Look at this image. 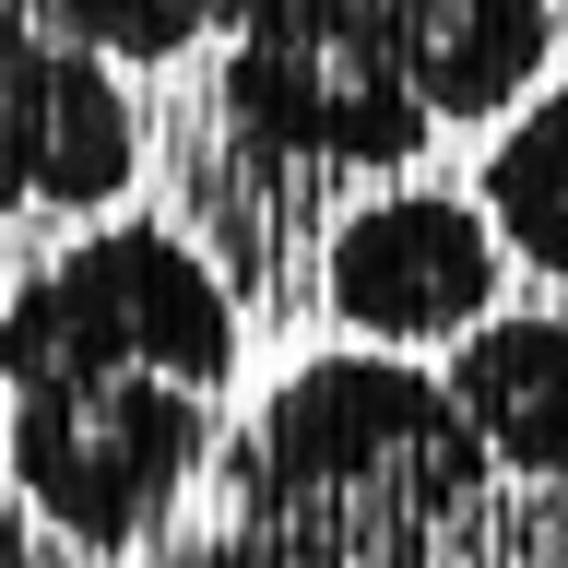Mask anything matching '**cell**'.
Listing matches in <instances>:
<instances>
[{"mask_svg":"<svg viewBox=\"0 0 568 568\" xmlns=\"http://www.w3.org/2000/svg\"><path fill=\"white\" fill-rule=\"evenodd\" d=\"M225 509H367L450 545L486 509V438L462 426L438 367H403L390 344L308 355L261 390V415L225 450Z\"/></svg>","mask_w":568,"mask_h":568,"instance_id":"obj_2","label":"cell"},{"mask_svg":"<svg viewBox=\"0 0 568 568\" xmlns=\"http://www.w3.org/2000/svg\"><path fill=\"white\" fill-rule=\"evenodd\" d=\"M237 296L178 225H95L0 284V474L71 557H142L202 486Z\"/></svg>","mask_w":568,"mask_h":568,"instance_id":"obj_1","label":"cell"},{"mask_svg":"<svg viewBox=\"0 0 568 568\" xmlns=\"http://www.w3.org/2000/svg\"><path fill=\"white\" fill-rule=\"evenodd\" d=\"M142 166L131 95L95 48L24 24L0 0V202L12 213H106Z\"/></svg>","mask_w":568,"mask_h":568,"instance_id":"obj_5","label":"cell"},{"mask_svg":"<svg viewBox=\"0 0 568 568\" xmlns=\"http://www.w3.org/2000/svg\"><path fill=\"white\" fill-rule=\"evenodd\" d=\"M119 568H213V545H142V557H119Z\"/></svg>","mask_w":568,"mask_h":568,"instance_id":"obj_12","label":"cell"},{"mask_svg":"<svg viewBox=\"0 0 568 568\" xmlns=\"http://www.w3.org/2000/svg\"><path fill=\"white\" fill-rule=\"evenodd\" d=\"M12 12L71 36V48H95L106 71H154V60H178L202 36V0H12Z\"/></svg>","mask_w":568,"mask_h":568,"instance_id":"obj_10","label":"cell"},{"mask_svg":"<svg viewBox=\"0 0 568 568\" xmlns=\"http://www.w3.org/2000/svg\"><path fill=\"white\" fill-rule=\"evenodd\" d=\"M486 225L509 261H532L545 284H568V83H532L521 106H509V131L486 142Z\"/></svg>","mask_w":568,"mask_h":568,"instance_id":"obj_8","label":"cell"},{"mask_svg":"<svg viewBox=\"0 0 568 568\" xmlns=\"http://www.w3.org/2000/svg\"><path fill=\"white\" fill-rule=\"evenodd\" d=\"M320 284H332L344 332H367L390 355L403 344H462L497 308V225L462 190H379V202H355L332 225Z\"/></svg>","mask_w":568,"mask_h":568,"instance_id":"obj_4","label":"cell"},{"mask_svg":"<svg viewBox=\"0 0 568 568\" xmlns=\"http://www.w3.org/2000/svg\"><path fill=\"white\" fill-rule=\"evenodd\" d=\"M450 403L462 426L486 438L497 474H532V486H568V320L545 308H486L450 344Z\"/></svg>","mask_w":568,"mask_h":568,"instance_id":"obj_6","label":"cell"},{"mask_svg":"<svg viewBox=\"0 0 568 568\" xmlns=\"http://www.w3.org/2000/svg\"><path fill=\"white\" fill-rule=\"evenodd\" d=\"M0 237H12V202H0Z\"/></svg>","mask_w":568,"mask_h":568,"instance_id":"obj_14","label":"cell"},{"mask_svg":"<svg viewBox=\"0 0 568 568\" xmlns=\"http://www.w3.org/2000/svg\"><path fill=\"white\" fill-rule=\"evenodd\" d=\"M248 12H273V0H202V24H225V36H237Z\"/></svg>","mask_w":568,"mask_h":568,"instance_id":"obj_13","label":"cell"},{"mask_svg":"<svg viewBox=\"0 0 568 568\" xmlns=\"http://www.w3.org/2000/svg\"><path fill=\"white\" fill-rule=\"evenodd\" d=\"M0 568H48V545H36V509L12 497V474H0Z\"/></svg>","mask_w":568,"mask_h":568,"instance_id":"obj_11","label":"cell"},{"mask_svg":"<svg viewBox=\"0 0 568 568\" xmlns=\"http://www.w3.org/2000/svg\"><path fill=\"white\" fill-rule=\"evenodd\" d=\"M426 119H509L557 60V0H379Z\"/></svg>","mask_w":568,"mask_h":568,"instance_id":"obj_7","label":"cell"},{"mask_svg":"<svg viewBox=\"0 0 568 568\" xmlns=\"http://www.w3.org/2000/svg\"><path fill=\"white\" fill-rule=\"evenodd\" d=\"M213 568H450V545L367 509H225L202 532Z\"/></svg>","mask_w":568,"mask_h":568,"instance_id":"obj_9","label":"cell"},{"mask_svg":"<svg viewBox=\"0 0 568 568\" xmlns=\"http://www.w3.org/2000/svg\"><path fill=\"white\" fill-rule=\"evenodd\" d=\"M225 131L273 166H344V178H390L426 154V95L403 48H390L379 0H273L225 36Z\"/></svg>","mask_w":568,"mask_h":568,"instance_id":"obj_3","label":"cell"}]
</instances>
